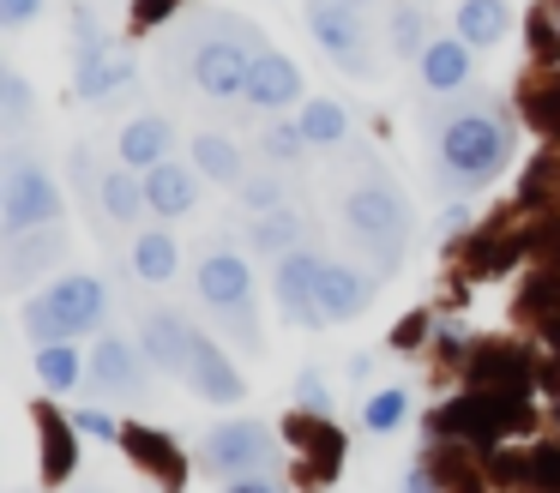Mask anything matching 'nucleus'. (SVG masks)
<instances>
[{"instance_id": "nucleus-1", "label": "nucleus", "mask_w": 560, "mask_h": 493, "mask_svg": "<svg viewBox=\"0 0 560 493\" xmlns=\"http://www.w3.org/2000/svg\"><path fill=\"white\" fill-rule=\"evenodd\" d=\"M338 211H343L350 240L374 259V271H398L404 253H410V199L380 175L368 151H355V175L343 180Z\"/></svg>"}, {"instance_id": "nucleus-2", "label": "nucleus", "mask_w": 560, "mask_h": 493, "mask_svg": "<svg viewBox=\"0 0 560 493\" xmlns=\"http://www.w3.org/2000/svg\"><path fill=\"white\" fill-rule=\"evenodd\" d=\"M259 55H266V36H259L254 19H242V12H199L194 36H187L182 72L199 96L235 103V96H247V79H254Z\"/></svg>"}, {"instance_id": "nucleus-3", "label": "nucleus", "mask_w": 560, "mask_h": 493, "mask_svg": "<svg viewBox=\"0 0 560 493\" xmlns=\"http://www.w3.org/2000/svg\"><path fill=\"white\" fill-rule=\"evenodd\" d=\"M434 156L440 168H446L452 187H488V180L506 168L512 156V132L500 115H488V108H452V115L434 120Z\"/></svg>"}, {"instance_id": "nucleus-4", "label": "nucleus", "mask_w": 560, "mask_h": 493, "mask_svg": "<svg viewBox=\"0 0 560 493\" xmlns=\"http://www.w3.org/2000/svg\"><path fill=\"white\" fill-rule=\"evenodd\" d=\"M518 427H530L524 391H482V385H470L464 397H452V403H440L434 415H428V439L494 445V439H506V433H518Z\"/></svg>"}, {"instance_id": "nucleus-5", "label": "nucleus", "mask_w": 560, "mask_h": 493, "mask_svg": "<svg viewBox=\"0 0 560 493\" xmlns=\"http://www.w3.org/2000/svg\"><path fill=\"white\" fill-rule=\"evenodd\" d=\"M103 313H109L103 277L73 271V277H61V283H49V295H37L25 307V337L31 343H67V337H79V331H97Z\"/></svg>"}, {"instance_id": "nucleus-6", "label": "nucleus", "mask_w": 560, "mask_h": 493, "mask_svg": "<svg viewBox=\"0 0 560 493\" xmlns=\"http://www.w3.org/2000/svg\"><path fill=\"white\" fill-rule=\"evenodd\" d=\"M61 223V187L49 180V168L25 151V144H7L0 156V228L7 235H25V228Z\"/></svg>"}, {"instance_id": "nucleus-7", "label": "nucleus", "mask_w": 560, "mask_h": 493, "mask_svg": "<svg viewBox=\"0 0 560 493\" xmlns=\"http://www.w3.org/2000/svg\"><path fill=\"white\" fill-rule=\"evenodd\" d=\"M278 463V439L271 427L259 421H223V427L206 433V469L223 481H242V476H266Z\"/></svg>"}, {"instance_id": "nucleus-8", "label": "nucleus", "mask_w": 560, "mask_h": 493, "mask_svg": "<svg viewBox=\"0 0 560 493\" xmlns=\"http://www.w3.org/2000/svg\"><path fill=\"white\" fill-rule=\"evenodd\" d=\"M307 31H314V43L326 48V55L338 60L343 72H355V79H374V55H368V24L355 19L350 0H307Z\"/></svg>"}, {"instance_id": "nucleus-9", "label": "nucleus", "mask_w": 560, "mask_h": 493, "mask_svg": "<svg viewBox=\"0 0 560 493\" xmlns=\"http://www.w3.org/2000/svg\"><path fill=\"white\" fill-rule=\"evenodd\" d=\"M319 253H307V247H295V253H283L278 259V301H283V313H290L302 331H314V325H326V307H319Z\"/></svg>"}, {"instance_id": "nucleus-10", "label": "nucleus", "mask_w": 560, "mask_h": 493, "mask_svg": "<svg viewBox=\"0 0 560 493\" xmlns=\"http://www.w3.org/2000/svg\"><path fill=\"white\" fill-rule=\"evenodd\" d=\"M194 289H199V301L218 313V307H235V301H254V271H247L242 253L206 247L199 265H194Z\"/></svg>"}, {"instance_id": "nucleus-11", "label": "nucleus", "mask_w": 560, "mask_h": 493, "mask_svg": "<svg viewBox=\"0 0 560 493\" xmlns=\"http://www.w3.org/2000/svg\"><path fill=\"white\" fill-rule=\"evenodd\" d=\"M194 343H199L194 319H182L175 307H158V313L139 319V349H145V361H151V367H163V373H187Z\"/></svg>"}, {"instance_id": "nucleus-12", "label": "nucleus", "mask_w": 560, "mask_h": 493, "mask_svg": "<svg viewBox=\"0 0 560 493\" xmlns=\"http://www.w3.org/2000/svg\"><path fill=\"white\" fill-rule=\"evenodd\" d=\"M121 445H127V457H133V463L145 469L163 493H182L187 488V457H182V445H175L170 433L133 421V427H121Z\"/></svg>"}, {"instance_id": "nucleus-13", "label": "nucleus", "mask_w": 560, "mask_h": 493, "mask_svg": "<svg viewBox=\"0 0 560 493\" xmlns=\"http://www.w3.org/2000/svg\"><path fill=\"white\" fill-rule=\"evenodd\" d=\"M85 379L103 397H145V367H139L133 343H121V337H97V349L85 361Z\"/></svg>"}, {"instance_id": "nucleus-14", "label": "nucleus", "mask_w": 560, "mask_h": 493, "mask_svg": "<svg viewBox=\"0 0 560 493\" xmlns=\"http://www.w3.org/2000/svg\"><path fill=\"white\" fill-rule=\"evenodd\" d=\"M67 259V235L61 223H43V228H25V235H7V283L13 289H31L49 265Z\"/></svg>"}, {"instance_id": "nucleus-15", "label": "nucleus", "mask_w": 560, "mask_h": 493, "mask_svg": "<svg viewBox=\"0 0 560 493\" xmlns=\"http://www.w3.org/2000/svg\"><path fill=\"white\" fill-rule=\"evenodd\" d=\"M187 385H194L206 403H242L247 397V379H242V367H235L230 355H223L218 343H211L206 331H199V343H194V361H187V373H182Z\"/></svg>"}, {"instance_id": "nucleus-16", "label": "nucleus", "mask_w": 560, "mask_h": 493, "mask_svg": "<svg viewBox=\"0 0 560 493\" xmlns=\"http://www.w3.org/2000/svg\"><path fill=\"white\" fill-rule=\"evenodd\" d=\"M37 445H43V488H67L79 469V421L37 403Z\"/></svg>"}, {"instance_id": "nucleus-17", "label": "nucleus", "mask_w": 560, "mask_h": 493, "mask_svg": "<svg viewBox=\"0 0 560 493\" xmlns=\"http://www.w3.org/2000/svg\"><path fill=\"white\" fill-rule=\"evenodd\" d=\"M283 433H290V445L307 457V469H314L319 481H331L343 469V433H338V421H326L319 409L314 415H290Z\"/></svg>"}, {"instance_id": "nucleus-18", "label": "nucleus", "mask_w": 560, "mask_h": 493, "mask_svg": "<svg viewBox=\"0 0 560 493\" xmlns=\"http://www.w3.org/2000/svg\"><path fill=\"white\" fill-rule=\"evenodd\" d=\"M530 379H536L530 355L512 343H482L470 355V385H482V391H530Z\"/></svg>"}, {"instance_id": "nucleus-19", "label": "nucleus", "mask_w": 560, "mask_h": 493, "mask_svg": "<svg viewBox=\"0 0 560 493\" xmlns=\"http://www.w3.org/2000/svg\"><path fill=\"white\" fill-rule=\"evenodd\" d=\"M133 79H139L133 60L115 55V48L103 43V48H91V55H79V84H73V91L85 96V103H109V96H121Z\"/></svg>"}, {"instance_id": "nucleus-20", "label": "nucleus", "mask_w": 560, "mask_h": 493, "mask_svg": "<svg viewBox=\"0 0 560 493\" xmlns=\"http://www.w3.org/2000/svg\"><path fill=\"white\" fill-rule=\"evenodd\" d=\"M295 96H302V67H295L290 55H278V48H266V55L254 60V79H247V103L254 108H290Z\"/></svg>"}, {"instance_id": "nucleus-21", "label": "nucleus", "mask_w": 560, "mask_h": 493, "mask_svg": "<svg viewBox=\"0 0 560 493\" xmlns=\"http://www.w3.org/2000/svg\"><path fill=\"white\" fill-rule=\"evenodd\" d=\"M374 301V283H368L355 265H319V307H326V319H355V313Z\"/></svg>"}, {"instance_id": "nucleus-22", "label": "nucleus", "mask_w": 560, "mask_h": 493, "mask_svg": "<svg viewBox=\"0 0 560 493\" xmlns=\"http://www.w3.org/2000/svg\"><path fill=\"white\" fill-rule=\"evenodd\" d=\"M145 199H151V211H158V216H187L199 204L194 168H182V163H170V156H163L158 168H145Z\"/></svg>"}, {"instance_id": "nucleus-23", "label": "nucleus", "mask_w": 560, "mask_h": 493, "mask_svg": "<svg viewBox=\"0 0 560 493\" xmlns=\"http://www.w3.org/2000/svg\"><path fill=\"white\" fill-rule=\"evenodd\" d=\"M422 79L428 91H464L470 84V43H452V36H434V43L422 48Z\"/></svg>"}, {"instance_id": "nucleus-24", "label": "nucleus", "mask_w": 560, "mask_h": 493, "mask_svg": "<svg viewBox=\"0 0 560 493\" xmlns=\"http://www.w3.org/2000/svg\"><path fill=\"white\" fill-rule=\"evenodd\" d=\"M170 144H175L170 120L139 115V120H127V127H121V163H133V168H158L163 156H170Z\"/></svg>"}, {"instance_id": "nucleus-25", "label": "nucleus", "mask_w": 560, "mask_h": 493, "mask_svg": "<svg viewBox=\"0 0 560 493\" xmlns=\"http://www.w3.org/2000/svg\"><path fill=\"white\" fill-rule=\"evenodd\" d=\"M194 168L211 175L218 187H242L247 168H242V144H230L223 132H194Z\"/></svg>"}, {"instance_id": "nucleus-26", "label": "nucleus", "mask_w": 560, "mask_h": 493, "mask_svg": "<svg viewBox=\"0 0 560 493\" xmlns=\"http://www.w3.org/2000/svg\"><path fill=\"white\" fill-rule=\"evenodd\" d=\"M247 247H254V253H271V259L295 253V247H302V216H295L290 204H278V211H259L254 223H247Z\"/></svg>"}, {"instance_id": "nucleus-27", "label": "nucleus", "mask_w": 560, "mask_h": 493, "mask_svg": "<svg viewBox=\"0 0 560 493\" xmlns=\"http://www.w3.org/2000/svg\"><path fill=\"white\" fill-rule=\"evenodd\" d=\"M97 199H103V211H109V223H133L139 211H145V175H133V163L127 168H109V175L97 180Z\"/></svg>"}, {"instance_id": "nucleus-28", "label": "nucleus", "mask_w": 560, "mask_h": 493, "mask_svg": "<svg viewBox=\"0 0 560 493\" xmlns=\"http://www.w3.org/2000/svg\"><path fill=\"white\" fill-rule=\"evenodd\" d=\"M506 24H512L506 0H464L458 7V36L470 48H494L500 36H506Z\"/></svg>"}, {"instance_id": "nucleus-29", "label": "nucleus", "mask_w": 560, "mask_h": 493, "mask_svg": "<svg viewBox=\"0 0 560 493\" xmlns=\"http://www.w3.org/2000/svg\"><path fill=\"white\" fill-rule=\"evenodd\" d=\"M175 265H182V247H175V240L163 235V228H151V235H139V240H133V271L145 277V283H170Z\"/></svg>"}, {"instance_id": "nucleus-30", "label": "nucleus", "mask_w": 560, "mask_h": 493, "mask_svg": "<svg viewBox=\"0 0 560 493\" xmlns=\"http://www.w3.org/2000/svg\"><path fill=\"white\" fill-rule=\"evenodd\" d=\"M37 379L49 385V391H73V385L85 379L79 349L73 343H37Z\"/></svg>"}, {"instance_id": "nucleus-31", "label": "nucleus", "mask_w": 560, "mask_h": 493, "mask_svg": "<svg viewBox=\"0 0 560 493\" xmlns=\"http://www.w3.org/2000/svg\"><path fill=\"white\" fill-rule=\"evenodd\" d=\"M302 132L314 144H343L350 139V115H343V103H331V96H314V103L302 108Z\"/></svg>"}, {"instance_id": "nucleus-32", "label": "nucleus", "mask_w": 560, "mask_h": 493, "mask_svg": "<svg viewBox=\"0 0 560 493\" xmlns=\"http://www.w3.org/2000/svg\"><path fill=\"white\" fill-rule=\"evenodd\" d=\"M218 325H223V337H235V343L247 349V355H259V349H266V331H259V307H254V301L218 307Z\"/></svg>"}, {"instance_id": "nucleus-33", "label": "nucleus", "mask_w": 560, "mask_h": 493, "mask_svg": "<svg viewBox=\"0 0 560 493\" xmlns=\"http://www.w3.org/2000/svg\"><path fill=\"white\" fill-rule=\"evenodd\" d=\"M518 481H530L536 493H560V445H530L518 457Z\"/></svg>"}, {"instance_id": "nucleus-34", "label": "nucleus", "mask_w": 560, "mask_h": 493, "mask_svg": "<svg viewBox=\"0 0 560 493\" xmlns=\"http://www.w3.org/2000/svg\"><path fill=\"white\" fill-rule=\"evenodd\" d=\"M307 132H302V120H278V127H266L259 132V151L271 156V163H302V151H307Z\"/></svg>"}, {"instance_id": "nucleus-35", "label": "nucleus", "mask_w": 560, "mask_h": 493, "mask_svg": "<svg viewBox=\"0 0 560 493\" xmlns=\"http://www.w3.org/2000/svg\"><path fill=\"white\" fill-rule=\"evenodd\" d=\"M235 192H242L247 211H278V204L290 199V175H247Z\"/></svg>"}, {"instance_id": "nucleus-36", "label": "nucleus", "mask_w": 560, "mask_h": 493, "mask_svg": "<svg viewBox=\"0 0 560 493\" xmlns=\"http://www.w3.org/2000/svg\"><path fill=\"white\" fill-rule=\"evenodd\" d=\"M524 115H530V127L560 132V72L542 84V91H530V84H524Z\"/></svg>"}, {"instance_id": "nucleus-37", "label": "nucleus", "mask_w": 560, "mask_h": 493, "mask_svg": "<svg viewBox=\"0 0 560 493\" xmlns=\"http://www.w3.org/2000/svg\"><path fill=\"white\" fill-rule=\"evenodd\" d=\"M422 31H428V19H422V7H398L392 12V48L398 55H422Z\"/></svg>"}, {"instance_id": "nucleus-38", "label": "nucleus", "mask_w": 560, "mask_h": 493, "mask_svg": "<svg viewBox=\"0 0 560 493\" xmlns=\"http://www.w3.org/2000/svg\"><path fill=\"white\" fill-rule=\"evenodd\" d=\"M0 96H7V127L13 132H25V120H31V84H25V72H0Z\"/></svg>"}, {"instance_id": "nucleus-39", "label": "nucleus", "mask_w": 560, "mask_h": 493, "mask_svg": "<svg viewBox=\"0 0 560 493\" xmlns=\"http://www.w3.org/2000/svg\"><path fill=\"white\" fill-rule=\"evenodd\" d=\"M404 409H410V397L404 391H380V397H368V433H392L404 421Z\"/></svg>"}, {"instance_id": "nucleus-40", "label": "nucleus", "mask_w": 560, "mask_h": 493, "mask_svg": "<svg viewBox=\"0 0 560 493\" xmlns=\"http://www.w3.org/2000/svg\"><path fill=\"white\" fill-rule=\"evenodd\" d=\"M530 55L560 60V19H555V12H536V19H530Z\"/></svg>"}, {"instance_id": "nucleus-41", "label": "nucleus", "mask_w": 560, "mask_h": 493, "mask_svg": "<svg viewBox=\"0 0 560 493\" xmlns=\"http://www.w3.org/2000/svg\"><path fill=\"white\" fill-rule=\"evenodd\" d=\"M73 421H79V433H85V439H121V427H115L103 409H73Z\"/></svg>"}, {"instance_id": "nucleus-42", "label": "nucleus", "mask_w": 560, "mask_h": 493, "mask_svg": "<svg viewBox=\"0 0 560 493\" xmlns=\"http://www.w3.org/2000/svg\"><path fill=\"white\" fill-rule=\"evenodd\" d=\"M43 12V0H0V31H25Z\"/></svg>"}, {"instance_id": "nucleus-43", "label": "nucleus", "mask_w": 560, "mask_h": 493, "mask_svg": "<svg viewBox=\"0 0 560 493\" xmlns=\"http://www.w3.org/2000/svg\"><path fill=\"white\" fill-rule=\"evenodd\" d=\"M73 43H79V55H91V48H103V31H97V19H91V7H73Z\"/></svg>"}, {"instance_id": "nucleus-44", "label": "nucleus", "mask_w": 560, "mask_h": 493, "mask_svg": "<svg viewBox=\"0 0 560 493\" xmlns=\"http://www.w3.org/2000/svg\"><path fill=\"white\" fill-rule=\"evenodd\" d=\"M170 12H175V0H133V24H139V31H158Z\"/></svg>"}, {"instance_id": "nucleus-45", "label": "nucleus", "mask_w": 560, "mask_h": 493, "mask_svg": "<svg viewBox=\"0 0 560 493\" xmlns=\"http://www.w3.org/2000/svg\"><path fill=\"white\" fill-rule=\"evenodd\" d=\"M302 403H314L326 415V385H319V373H302Z\"/></svg>"}, {"instance_id": "nucleus-46", "label": "nucleus", "mask_w": 560, "mask_h": 493, "mask_svg": "<svg viewBox=\"0 0 560 493\" xmlns=\"http://www.w3.org/2000/svg\"><path fill=\"white\" fill-rule=\"evenodd\" d=\"M230 493H283V488L266 476H242V481H230Z\"/></svg>"}, {"instance_id": "nucleus-47", "label": "nucleus", "mask_w": 560, "mask_h": 493, "mask_svg": "<svg viewBox=\"0 0 560 493\" xmlns=\"http://www.w3.org/2000/svg\"><path fill=\"white\" fill-rule=\"evenodd\" d=\"M404 493H440V488H434V469H416L410 488H404Z\"/></svg>"}, {"instance_id": "nucleus-48", "label": "nucleus", "mask_w": 560, "mask_h": 493, "mask_svg": "<svg viewBox=\"0 0 560 493\" xmlns=\"http://www.w3.org/2000/svg\"><path fill=\"white\" fill-rule=\"evenodd\" d=\"M542 331H548V343L560 349V307H548V313H542Z\"/></svg>"}, {"instance_id": "nucleus-49", "label": "nucleus", "mask_w": 560, "mask_h": 493, "mask_svg": "<svg viewBox=\"0 0 560 493\" xmlns=\"http://www.w3.org/2000/svg\"><path fill=\"white\" fill-rule=\"evenodd\" d=\"M350 7H362V0H350Z\"/></svg>"}, {"instance_id": "nucleus-50", "label": "nucleus", "mask_w": 560, "mask_h": 493, "mask_svg": "<svg viewBox=\"0 0 560 493\" xmlns=\"http://www.w3.org/2000/svg\"><path fill=\"white\" fill-rule=\"evenodd\" d=\"M555 12H560V0H555Z\"/></svg>"}]
</instances>
